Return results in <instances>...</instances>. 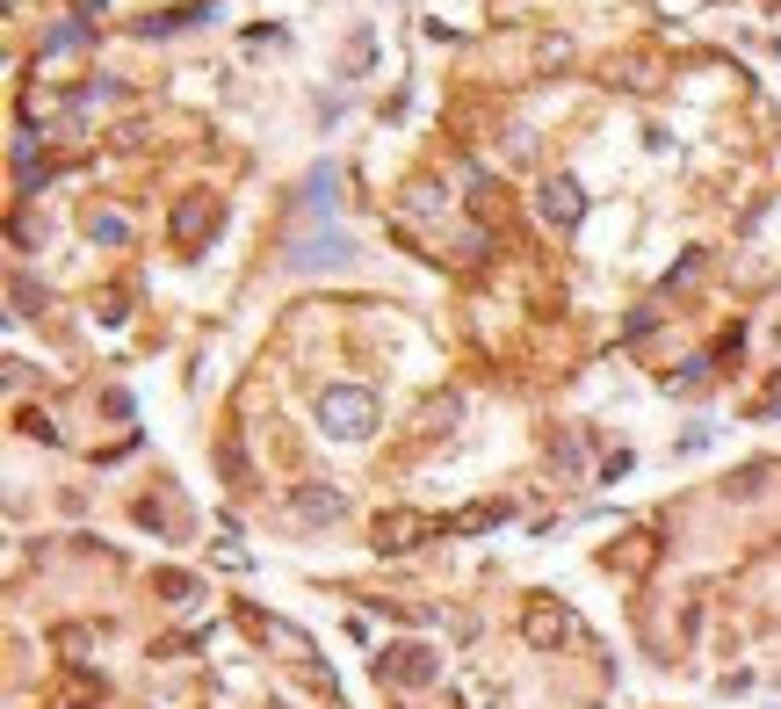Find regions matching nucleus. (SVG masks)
I'll list each match as a JSON object with an SVG mask.
<instances>
[{
	"label": "nucleus",
	"mask_w": 781,
	"mask_h": 709,
	"mask_svg": "<svg viewBox=\"0 0 781 709\" xmlns=\"http://www.w3.org/2000/svg\"><path fill=\"white\" fill-rule=\"evenodd\" d=\"M319 420H326V435H340V442H355V435H369V420H377V398L369 391H319Z\"/></svg>",
	"instance_id": "obj_1"
},
{
	"label": "nucleus",
	"mask_w": 781,
	"mask_h": 709,
	"mask_svg": "<svg viewBox=\"0 0 781 709\" xmlns=\"http://www.w3.org/2000/svg\"><path fill=\"white\" fill-rule=\"evenodd\" d=\"M377 673H391V681H434V652H420V644H398V652L377 659Z\"/></svg>",
	"instance_id": "obj_2"
},
{
	"label": "nucleus",
	"mask_w": 781,
	"mask_h": 709,
	"mask_svg": "<svg viewBox=\"0 0 781 709\" xmlns=\"http://www.w3.org/2000/svg\"><path fill=\"white\" fill-rule=\"evenodd\" d=\"M579 181H550V189H543V218L550 225H579Z\"/></svg>",
	"instance_id": "obj_3"
},
{
	"label": "nucleus",
	"mask_w": 781,
	"mask_h": 709,
	"mask_svg": "<svg viewBox=\"0 0 781 709\" xmlns=\"http://www.w3.org/2000/svg\"><path fill=\"white\" fill-rule=\"evenodd\" d=\"M420 536H427L420 514H384V521H377V543H384V550H413Z\"/></svg>",
	"instance_id": "obj_4"
},
{
	"label": "nucleus",
	"mask_w": 781,
	"mask_h": 709,
	"mask_svg": "<svg viewBox=\"0 0 781 709\" xmlns=\"http://www.w3.org/2000/svg\"><path fill=\"white\" fill-rule=\"evenodd\" d=\"M565 637H572L565 608H528V644H565Z\"/></svg>",
	"instance_id": "obj_5"
},
{
	"label": "nucleus",
	"mask_w": 781,
	"mask_h": 709,
	"mask_svg": "<svg viewBox=\"0 0 781 709\" xmlns=\"http://www.w3.org/2000/svg\"><path fill=\"white\" fill-rule=\"evenodd\" d=\"M203 218H217L210 203H181V210H174V232H181V239H196V232H203Z\"/></svg>",
	"instance_id": "obj_6"
},
{
	"label": "nucleus",
	"mask_w": 781,
	"mask_h": 709,
	"mask_svg": "<svg viewBox=\"0 0 781 709\" xmlns=\"http://www.w3.org/2000/svg\"><path fill=\"white\" fill-rule=\"evenodd\" d=\"M304 514H326V521H333V514H340V500H333V492H304Z\"/></svg>",
	"instance_id": "obj_7"
}]
</instances>
